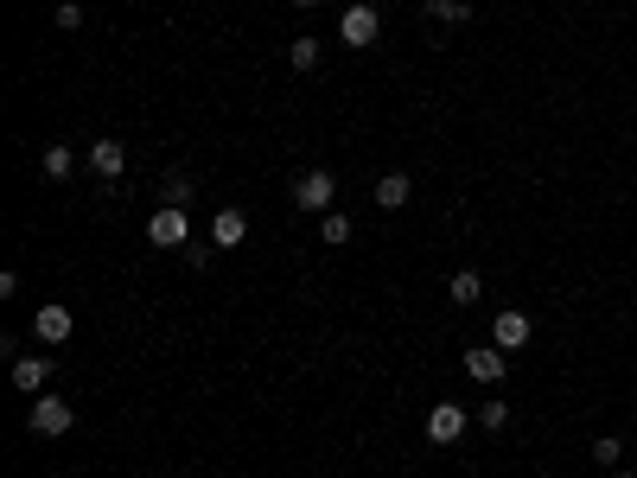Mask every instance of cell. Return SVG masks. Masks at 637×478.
Here are the masks:
<instances>
[{"instance_id":"ac0fdd59","label":"cell","mask_w":637,"mask_h":478,"mask_svg":"<svg viewBox=\"0 0 637 478\" xmlns=\"http://www.w3.org/2000/svg\"><path fill=\"white\" fill-rule=\"evenodd\" d=\"M618 459H625V440L599 434V440H593V466H606V472H618Z\"/></svg>"},{"instance_id":"277c9868","label":"cell","mask_w":637,"mask_h":478,"mask_svg":"<svg viewBox=\"0 0 637 478\" xmlns=\"http://www.w3.org/2000/svg\"><path fill=\"white\" fill-rule=\"evenodd\" d=\"M376 32H383V13H376V7H344L338 39L351 45V51H370V45H376Z\"/></svg>"},{"instance_id":"8fae6325","label":"cell","mask_w":637,"mask_h":478,"mask_svg":"<svg viewBox=\"0 0 637 478\" xmlns=\"http://www.w3.org/2000/svg\"><path fill=\"white\" fill-rule=\"evenodd\" d=\"M32 338H45V345H64V338H71V306H39V319H32Z\"/></svg>"},{"instance_id":"e0dca14e","label":"cell","mask_w":637,"mask_h":478,"mask_svg":"<svg viewBox=\"0 0 637 478\" xmlns=\"http://www.w3.org/2000/svg\"><path fill=\"white\" fill-rule=\"evenodd\" d=\"M319 243H338V249H344V243H351V217H344V211H325V217H319Z\"/></svg>"},{"instance_id":"52a82bcc","label":"cell","mask_w":637,"mask_h":478,"mask_svg":"<svg viewBox=\"0 0 637 478\" xmlns=\"http://www.w3.org/2000/svg\"><path fill=\"white\" fill-rule=\"evenodd\" d=\"M504 370H510V351H497V345H472L466 351V377L472 383H504Z\"/></svg>"},{"instance_id":"9c48e42d","label":"cell","mask_w":637,"mask_h":478,"mask_svg":"<svg viewBox=\"0 0 637 478\" xmlns=\"http://www.w3.org/2000/svg\"><path fill=\"white\" fill-rule=\"evenodd\" d=\"M370 198H376V211H402V204L415 198V179H408V173H383Z\"/></svg>"},{"instance_id":"7a4b0ae2","label":"cell","mask_w":637,"mask_h":478,"mask_svg":"<svg viewBox=\"0 0 637 478\" xmlns=\"http://www.w3.org/2000/svg\"><path fill=\"white\" fill-rule=\"evenodd\" d=\"M26 428L39 434V440H58V434H71V428H77V415H71V402H64V396H32Z\"/></svg>"},{"instance_id":"5bb4252c","label":"cell","mask_w":637,"mask_h":478,"mask_svg":"<svg viewBox=\"0 0 637 478\" xmlns=\"http://www.w3.org/2000/svg\"><path fill=\"white\" fill-rule=\"evenodd\" d=\"M427 20H434V26H466L472 7H466V0H427Z\"/></svg>"},{"instance_id":"cb8c5ba5","label":"cell","mask_w":637,"mask_h":478,"mask_svg":"<svg viewBox=\"0 0 637 478\" xmlns=\"http://www.w3.org/2000/svg\"><path fill=\"white\" fill-rule=\"evenodd\" d=\"M612 478H637V472H612Z\"/></svg>"},{"instance_id":"ffe728a7","label":"cell","mask_w":637,"mask_h":478,"mask_svg":"<svg viewBox=\"0 0 637 478\" xmlns=\"http://www.w3.org/2000/svg\"><path fill=\"white\" fill-rule=\"evenodd\" d=\"M211 249H217V243H185V268L204 275V268H211Z\"/></svg>"},{"instance_id":"8992f818","label":"cell","mask_w":637,"mask_h":478,"mask_svg":"<svg viewBox=\"0 0 637 478\" xmlns=\"http://www.w3.org/2000/svg\"><path fill=\"white\" fill-rule=\"evenodd\" d=\"M466 428H472V415H466L459 402H440L434 415H427V440H434V447H453V440L466 434Z\"/></svg>"},{"instance_id":"4fadbf2b","label":"cell","mask_w":637,"mask_h":478,"mask_svg":"<svg viewBox=\"0 0 637 478\" xmlns=\"http://www.w3.org/2000/svg\"><path fill=\"white\" fill-rule=\"evenodd\" d=\"M446 300H453V306H472V300H485V275H478V268H459V275L446 281Z\"/></svg>"},{"instance_id":"7402d4cb","label":"cell","mask_w":637,"mask_h":478,"mask_svg":"<svg viewBox=\"0 0 637 478\" xmlns=\"http://www.w3.org/2000/svg\"><path fill=\"white\" fill-rule=\"evenodd\" d=\"M58 26H64V32L83 26V7H77V0H64V7H58Z\"/></svg>"},{"instance_id":"44dd1931","label":"cell","mask_w":637,"mask_h":478,"mask_svg":"<svg viewBox=\"0 0 637 478\" xmlns=\"http://www.w3.org/2000/svg\"><path fill=\"white\" fill-rule=\"evenodd\" d=\"M185 198H192V179H185V173H166V204H185Z\"/></svg>"},{"instance_id":"603a6c76","label":"cell","mask_w":637,"mask_h":478,"mask_svg":"<svg viewBox=\"0 0 637 478\" xmlns=\"http://www.w3.org/2000/svg\"><path fill=\"white\" fill-rule=\"evenodd\" d=\"M294 7H319V0H294Z\"/></svg>"},{"instance_id":"9a60e30c","label":"cell","mask_w":637,"mask_h":478,"mask_svg":"<svg viewBox=\"0 0 637 478\" xmlns=\"http://www.w3.org/2000/svg\"><path fill=\"white\" fill-rule=\"evenodd\" d=\"M71 173H77V153L64 147V141H51L45 147V179H71Z\"/></svg>"},{"instance_id":"d6986e66","label":"cell","mask_w":637,"mask_h":478,"mask_svg":"<svg viewBox=\"0 0 637 478\" xmlns=\"http://www.w3.org/2000/svg\"><path fill=\"white\" fill-rule=\"evenodd\" d=\"M287 58H294V71H313V64H319V39H294Z\"/></svg>"},{"instance_id":"ba28073f","label":"cell","mask_w":637,"mask_h":478,"mask_svg":"<svg viewBox=\"0 0 637 478\" xmlns=\"http://www.w3.org/2000/svg\"><path fill=\"white\" fill-rule=\"evenodd\" d=\"M243 236H249V217L236 211V204H223V211L211 217V243L217 249H243Z\"/></svg>"},{"instance_id":"30bf717a","label":"cell","mask_w":637,"mask_h":478,"mask_svg":"<svg viewBox=\"0 0 637 478\" xmlns=\"http://www.w3.org/2000/svg\"><path fill=\"white\" fill-rule=\"evenodd\" d=\"M122 166H128V147L122 141H90V173L96 179H122Z\"/></svg>"},{"instance_id":"5b68a950","label":"cell","mask_w":637,"mask_h":478,"mask_svg":"<svg viewBox=\"0 0 637 478\" xmlns=\"http://www.w3.org/2000/svg\"><path fill=\"white\" fill-rule=\"evenodd\" d=\"M529 338H536V326H529V313H516V306H504V313L491 319V345L497 351H523Z\"/></svg>"},{"instance_id":"7c38bea8","label":"cell","mask_w":637,"mask_h":478,"mask_svg":"<svg viewBox=\"0 0 637 478\" xmlns=\"http://www.w3.org/2000/svg\"><path fill=\"white\" fill-rule=\"evenodd\" d=\"M45 383H51V357H13V389L39 396Z\"/></svg>"},{"instance_id":"2e32d148","label":"cell","mask_w":637,"mask_h":478,"mask_svg":"<svg viewBox=\"0 0 637 478\" xmlns=\"http://www.w3.org/2000/svg\"><path fill=\"white\" fill-rule=\"evenodd\" d=\"M478 428H491V434H504V428H510V402H504V396H491V402H478Z\"/></svg>"},{"instance_id":"6da1fadb","label":"cell","mask_w":637,"mask_h":478,"mask_svg":"<svg viewBox=\"0 0 637 478\" xmlns=\"http://www.w3.org/2000/svg\"><path fill=\"white\" fill-rule=\"evenodd\" d=\"M147 243L153 249H185V243H192V217H185V204H160V211L147 217Z\"/></svg>"},{"instance_id":"3957f363","label":"cell","mask_w":637,"mask_h":478,"mask_svg":"<svg viewBox=\"0 0 637 478\" xmlns=\"http://www.w3.org/2000/svg\"><path fill=\"white\" fill-rule=\"evenodd\" d=\"M332 198H338V179L325 173V166H313V173H300L294 179V211H332Z\"/></svg>"}]
</instances>
